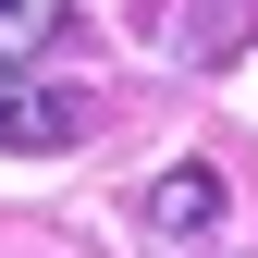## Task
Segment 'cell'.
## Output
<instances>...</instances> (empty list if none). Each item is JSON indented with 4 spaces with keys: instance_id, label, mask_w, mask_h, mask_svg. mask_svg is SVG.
Wrapping results in <instances>:
<instances>
[{
    "instance_id": "4",
    "label": "cell",
    "mask_w": 258,
    "mask_h": 258,
    "mask_svg": "<svg viewBox=\"0 0 258 258\" xmlns=\"http://www.w3.org/2000/svg\"><path fill=\"white\" fill-rule=\"evenodd\" d=\"M61 13H74V0H0V61H37L61 37Z\"/></svg>"
},
{
    "instance_id": "1",
    "label": "cell",
    "mask_w": 258,
    "mask_h": 258,
    "mask_svg": "<svg viewBox=\"0 0 258 258\" xmlns=\"http://www.w3.org/2000/svg\"><path fill=\"white\" fill-rule=\"evenodd\" d=\"M148 49L160 61H234V49H258V0H148Z\"/></svg>"
},
{
    "instance_id": "3",
    "label": "cell",
    "mask_w": 258,
    "mask_h": 258,
    "mask_svg": "<svg viewBox=\"0 0 258 258\" xmlns=\"http://www.w3.org/2000/svg\"><path fill=\"white\" fill-rule=\"evenodd\" d=\"M148 234H172V246L221 234V172H209V160H172V172H148Z\"/></svg>"
},
{
    "instance_id": "2",
    "label": "cell",
    "mask_w": 258,
    "mask_h": 258,
    "mask_svg": "<svg viewBox=\"0 0 258 258\" xmlns=\"http://www.w3.org/2000/svg\"><path fill=\"white\" fill-rule=\"evenodd\" d=\"M74 136H86V86H25V61H0V148L49 160Z\"/></svg>"
}]
</instances>
